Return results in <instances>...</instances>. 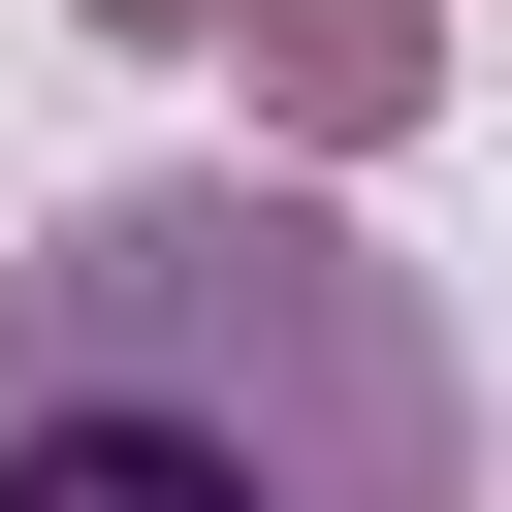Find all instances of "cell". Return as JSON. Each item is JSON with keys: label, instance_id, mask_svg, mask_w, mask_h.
I'll use <instances>...</instances> for the list:
<instances>
[{"label": "cell", "instance_id": "obj_1", "mask_svg": "<svg viewBox=\"0 0 512 512\" xmlns=\"http://www.w3.org/2000/svg\"><path fill=\"white\" fill-rule=\"evenodd\" d=\"M0 512H448V320L352 192L128 160L0 288Z\"/></svg>", "mask_w": 512, "mask_h": 512}, {"label": "cell", "instance_id": "obj_2", "mask_svg": "<svg viewBox=\"0 0 512 512\" xmlns=\"http://www.w3.org/2000/svg\"><path fill=\"white\" fill-rule=\"evenodd\" d=\"M224 32H256V128H288V160H384V128L448 96V0H224Z\"/></svg>", "mask_w": 512, "mask_h": 512}, {"label": "cell", "instance_id": "obj_3", "mask_svg": "<svg viewBox=\"0 0 512 512\" xmlns=\"http://www.w3.org/2000/svg\"><path fill=\"white\" fill-rule=\"evenodd\" d=\"M64 32H224V0H64Z\"/></svg>", "mask_w": 512, "mask_h": 512}]
</instances>
